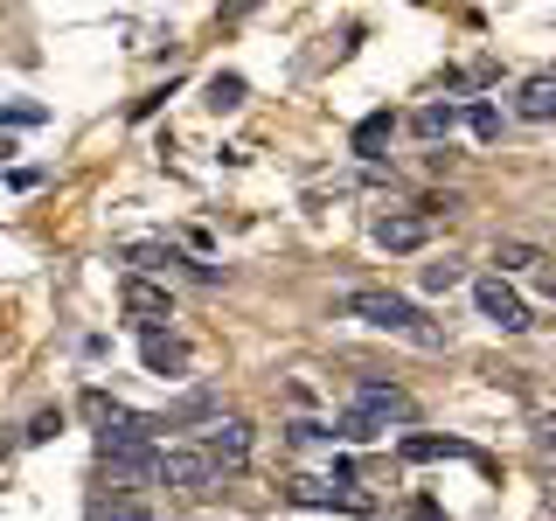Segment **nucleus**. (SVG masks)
<instances>
[{
  "mask_svg": "<svg viewBox=\"0 0 556 521\" xmlns=\"http://www.w3.org/2000/svg\"><path fill=\"white\" fill-rule=\"evenodd\" d=\"M348 320H369L382 327V334H396V341H410V347H445V327L431 320L417 300H404V292H382V285H362V292H348L341 300Z\"/></svg>",
  "mask_w": 556,
  "mask_h": 521,
  "instance_id": "nucleus-1",
  "label": "nucleus"
},
{
  "mask_svg": "<svg viewBox=\"0 0 556 521\" xmlns=\"http://www.w3.org/2000/svg\"><path fill=\"white\" fill-rule=\"evenodd\" d=\"M348 410L369 417L376 431H390V424H417L410 390H404V382H390V376H355V404H348Z\"/></svg>",
  "mask_w": 556,
  "mask_h": 521,
  "instance_id": "nucleus-2",
  "label": "nucleus"
},
{
  "mask_svg": "<svg viewBox=\"0 0 556 521\" xmlns=\"http://www.w3.org/2000/svg\"><path fill=\"white\" fill-rule=\"evenodd\" d=\"M473 300H480V313L501 327V334H529V327H535V320H529V300H521L508 278H480V285H473Z\"/></svg>",
  "mask_w": 556,
  "mask_h": 521,
  "instance_id": "nucleus-3",
  "label": "nucleus"
},
{
  "mask_svg": "<svg viewBox=\"0 0 556 521\" xmlns=\"http://www.w3.org/2000/svg\"><path fill=\"white\" fill-rule=\"evenodd\" d=\"M153 480H161V486H188V494H195V486L216 480V466H208L202 445H167L161 466H153Z\"/></svg>",
  "mask_w": 556,
  "mask_h": 521,
  "instance_id": "nucleus-4",
  "label": "nucleus"
},
{
  "mask_svg": "<svg viewBox=\"0 0 556 521\" xmlns=\"http://www.w3.org/2000/svg\"><path fill=\"white\" fill-rule=\"evenodd\" d=\"M202 452H208V466H243V452H251V424L243 417H216V424L202 431Z\"/></svg>",
  "mask_w": 556,
  "mask_h": 521,
  "instance_id": "nucleus-5",
  "label": "nucleus"
},
{
  "mask_svg": "<svg viewBox=\"0 0 556 521\" xmlns=\"http://www.w3.org/2000/svg\"><path fill=\"white\" fill-rule=\"evenodd\" d=\"M98 466H104L118 486H139V480H153L161 452H153V445H98Z\"/></svg>",
  "mask_w": 556,
  "mask_h": 521,
  "instance_id": "nucleus-6",
  "label": "nucleus"
},
{
  "mask_svg": "<svg viewBox=\"0 0 556 521\" xmlns=\"http://www.w3.org/2000/svg\"><path fill=\"white\" fill-rule=\"evenodd\" d=\"M118 306H126L139 327H161V320H174L167 285H153V278H126V285H118Z\"/></svg>",
  "mask_w": 556,
  "mask_h": 521,
  "instance_id": "nucleus-7",
  "label": "nucleus"
},
{
  "mask_svg": "<svg viewBox=\"0 0 556 521\" xmlns=\"http://www.w3.org/2000/svg\"><path fill=\"white\" fill-rule=\"evenodd\" d=\"M286 494L300 500V508H341V514H376V500H362V494H341L334 480H286Z\"/></svg>",
  "mask_w": 556,
  "mask_h": 521,
  "instance_id": "nucleus-8",
  "label": "nucleus"
},
{
  "mask_svg": "<svg viewBox=\"0 0 556 521\" xmlns=\"http://www.w3.org/2000/svg\"><path fill=\"white\" fill-rule=\"evenodd\" d=\"M216 390H188V396H174L167 410H153V424H161V439L167 431H188V424H216Z\"/></svg>",
  "mask_w": 556,
  "mask_h": 521,
  "instance_id": "nucleus-9",
  "label": "nucleus"
},
{
  "mask_svg": "<svg viewBox=\"0 0 556 521\" xmlns=\"http://www.w3.org/2000/svg\"><path fill=\"white\" fill-rule=\"evenodd\" d=\"M376 251H396V257H404V251H425V243H431V216H376Z\"/></svg>",
  "mask_w": 556,
  "mask_h": 521,
  "instance_id": "nucleus-10",
  "label": "nucleus"
},
{
  "mask_svg": "<svg viewBox=\"0 0 556 521\" xmlns=\"http://www.w3.org/2000/svg\"><path fill=\"white\" fill-rule=\"evenodd\" d=\"M139 361H147L153 376H181L188 369V341L161 334V327H147V341H139Z\"/></svg>",
  "mask_w": 556,
  "mask_h": 521,
  "instance_id": "nucleus-11",
  "label": "nucleus"
},
{
  "mask_svg": "<svg viewBox=\"0 0 556 521\" xmlns=\"http://www.w3.org/2000/svg\"><path fill=\"white\" fill-rule=\"evenodd\" d=\"M515 112L521 118H556V69H535L529 84L515 91Z\"/></svg>",
  "mask_w": 556,
  "mask_h": 521,
  "instance_id": "nucleus-12",
  "label": "nucleus"
},
{
  "mask_svg": "<svg viewBox=\"0 0 556 521\" xmlns=\"http://www.w3.org/2000/svg\"><path fill=\"white\" fill-rule=\"evenodd\" d=\"M390 132H396V112H369V118H362L355 132H348V147H355L362 161H376V153L390 147Z\"/></svg>",
  "mask_w": 556,
  "mask_h": 521,
  "instance_id": "nucleus-13",
  "label": "nucleus"
},
{
  "mask_svg": "<svg viewBox=\"0 0 556 521\" xmlns=\"http://www.w3.org/2000/svg\"><path fill=\"white\" fill-rule=\"evenodd\" d=\"M396 452H404L410 466H425V459H473V445H466V439H404Z\"/></svg>",
  "mask_w": 556,
  "mask_h": 521,
  "instance_id": "nucleus-14",
  "label": "nucleus"
},
{
  "mask_svg": "<svg viewBox=\"0 0 556 521\" xmlns=\"http://www.w3.org/2000/svg\"><path fill=\"white\" fill-rule=\"evenodd\" d=\"M243 98H251V84H243L237 69H216V77H208V98H202V104H208V112H237Z\"/></svg>",
  "mask_w": 556,
  "mask_h": 521,
  "instance_id": "nucleus-15",
  "label": "nucleus"
},
{
  "mask_svg": "<svg viewBox=\"0 0 556 521\" xmlns=\"http://www.w3.org/2000/svg\"><path fill=\"white\" fill-rule=\"evenodd\" d=\"M452 126H459V104H425V112L410 118L417 139H452Z\"/></svg>",
  "mask_w": 556,
  "mask_h": 521,
  "instance_id": "nucleus-16",
  "label": "nucleus"
},
{
  "mask_svg": "<svg viewBox=\"0 0 556 521\" xmlns=\"http://www.w3.org/2000/svg\"><path fill=\"white\" fill-rule=\"evenodd\" d=\"M494 265H501V271H535V265H549V257L535 251V243H494ZM501 271H494V278H501Z\"/></svg>",
  "mask_w": 556,
  "mask_h": 521,
  "instance_id": "nucleus-17",
  "label": "nucleus"
},
{
  "mask_svg": "<svg viewBox=\"0 0 556 521\" xmlns=\"http://www.w3.org/2000/svg\"><path fill=\"white\" fill-rule=\"evenodd\" d=\"M126 257H132V265H139V271H167V265H188V257H181V251H167V243H132V251H126Z\"/></svg>",
  "mask_w": 556,
  "mask_h": 521,
  "instance_id": "nucleus-18",
  "label": "nucleus"
},
{
  "mask_svg": "<svg viewBox=\"0 0 556 521\" xmlns=\"http://www.w3.org/2000/svg\"><path fill=\"white\" fill-rule=\"evenodd\" d=\"M459 118H466V132H473V139H501V112H494L486 98H480V104H466Z\"/></svg>",
  "mask_w": 556,
  "mask_h": 521,
  "instance_id": "nucleus-19",
  "label": "nucleus"
},
{
  "mask_svg": "<svg viewBox=\"0 0 556 521\" xmlns=\"http://www.w3.org/2000/svg\"><path fill=\"white\" fill-rule=\"evenodd\" d=\"M286 439H292V445H334V424H320V417H292Z\"/></svg>",
  "mask_w": 556,
  "mask_h": 521,
  "instance_id": "nucleus-20",
  "label": "nucleus"
},
{
  "mask_svg": "<svg viewBox=\"0 0 556 521\" xmlns=\"http://www.w3.org/2000/svg\"><path fill=\"white\" fill-rule=\"evenodd\" d=\"M459 278H466V265H459V257H439V265H425V292H452Z\"/></svg>",
  "mask_w": 556,
  "mask_h": 521,
  "instance_id": "nucleus-21",
  "label": "nucleus"
},
{
  "mask_svg": "<svg viewBox=\"0 0 556 521\" xmlns=\"http://www.w3.org/2000/svg\"><path fill=\"white\" fill-rule=\"evenodd\" d=\"M56 431H63V410H35V417H28V431H22V445H49Z\"/></svg>",
  "mask_w": 556,
  "mask_h": 521,
  "instance_id": "nucleus-22",
  "label": "nucleus"
},
{
  "mask_svg": "<svg viewBox=\"0 0 556 521\" xmlns=\"http://www.w3.org/2000/svg\"><path fill=\"white\" fill-rule=\"evenodd\" d=\"M98 521H153V514H147V500L126 494V500H112V508H98Z\"/></svg>",
  "mask_w": 556,
  "mask_h": 521,
  "instance_id": "nucleus-23",
  "label": "nucleus"
},
{
  "mask_svg": "<svg viewBox=\"0 0 556 521\" xmlns=\"http://www.w3.org/2000/svg\"><path fill=\"white\" fill-rule=\"evenodd\" d=\"M42 104H8V112H0V126H42Z\"/></svg>",
  "mask_w": 556,
  "mask_h": 521,
  "instance_id": "nucleus-24",
  "label": "nucleus"
},
{
  "mask_svg": "<svg viewBox=\"0 0 556 521\" xmlns=\"http://www.w3.org/2000/svg\"><path fill=\"white\" fill-rule=\"evenodd\" d=\"M535 452H556V410L535 417Z\"/></svg>",
  "mask_w": 556,
  "mask_h": 521,
  "instance_id": "nucleus-25",
  "label": "nucleus"
},
{
  "mask_svg": "<svg viewBox=\"0 0 556 521\" xmlns=\"http://www.w3.org/2000/svg\"><path fill=\"white\" fill-rule=\"evenodd\" d=\"M8 153H14V139H8V132H0V161H8Z\"/></svg>",
  "mask_w": 556,
  "mask_h": 521,
  "instance_id": "nucleus-26",
  "label": "nucleus"
}]
</instances>
